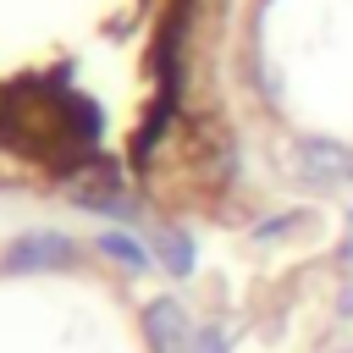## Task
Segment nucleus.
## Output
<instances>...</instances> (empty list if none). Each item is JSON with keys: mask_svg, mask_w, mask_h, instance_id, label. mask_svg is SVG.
Returning <instances> with one entry per match:
<instances>
[{"mask_svg": "<svg viewBox=\"0 0 353 353\" xmlns=\"http://www.w3.org/2000/svg\"><path fill=\"white\" fill-rule=\"evenodd\" d=\"M193 314L182 309V298H149L143 303V342L149 353H193Z\"/></svg>", "mask_w": 353, "mask_h": 353, "instance_id": "nucleus-2", "label": "nucleus"}, {"mask_svg": "<svg viewBox=\"0 0 353 353\" xmlns=\"http://www.w3.org/2000/svg\"><path fill=\"white\" fill-rule=\"evenodd\" d=\"M309 215L303 210H276V215H265L259 226H254V243H270V237H287V232H298Z\"/></svg>", "mask_w": 353, "mask_h": 353, "instance_id": "nucleus-6", "label": "nucleus"}, {"mask_svg": "<svg viewBox=\"0 0 353 353\" xmlns=\"http://www.w3.org/2000/svg\"><path fill=\"white\" fill-rule=\"evenodd\" d=\"M336 320H353V276L336 287Z\"/></svg>", "mask_w": 353, "mask_h": 353, "instance_id": "nucleus-8", "label": "nucleus"}, {"mask_svg": "<svg viewBox=\"0 0 353 353\" xmlns=\"http://www.w3.org/2000/svg\"><path fill=\"white\" fill-rule=\"evenodd\" d=\"M149 248H154V259H160L171 276H188V270H193V237H188L182 226L154 221V226H149Z\"/></svg>", "mask_w": 353, "mask_h": 353, "instance_id": "nucleus-4", "label": "nucleus"}, {"mask_svg": "<svg viewBox=\"0 0 353 353\" xmlns=\"http://www.w3.org/2000/svg\"><path fill=\"white\" fill-rule=\"evenodd\" d=\"M292 165H298V176L309 188H347L353 182V143L309 132V138L292 143Z\"/></svg>", "mask_w": 353, "mask_h": 353, "instance_id": "nucleus-1", "label": "nucleus"}, {"mask_svg": "<svg viewBox=\"0 0 353 353\" xmlns=\"http://www.w3.org/2000/svg\"><path fill=\"white\" fill-rule=\"evenodd\" d=\"M72 259H77V243L61 237V232H28V237H17L6 248V265L11 270H61Z\"/></svg>", "mask_w": 353, "mask_h": 353, "instance_id": "nucleus-3", "label": "nucleus"}, {"mask_svg": "<svg viewBox=\"0 0 353 353\" xmlns=\"http://www.w3.org/2000/svg\"><path fill=\"white\" fill-rule=\"evenodd\" d=\"M110 265H121V270H149V254H143V243L132 237V232H99V243H94Z\"/></svg>", "mask_w": 353, "mask_h": 353, "instance_id": "nucleus-5", "label": "nucleus"}, {"mask_svg": "<svg viewBox=\"0 0 353 353\" xmlns=\"http://www.w3.org/2000/svg\"><path fill=\"white\" fill-rule=\"evenodd\" d=\"M232 342H226V325H199L193 331V353H226Z\"/></svg>", "mask_w": 353, "mask_h": 353, "instance_id": "nucleus-7", "label": "nucleus"}]
</instances>
